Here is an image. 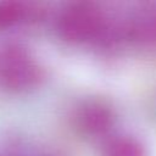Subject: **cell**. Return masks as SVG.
Returning <instances> with one entry per match:
<instances>
[{"label": "cell", "instance_id": "1", "mask_svg": "<svg viewBox=\"0 0 156 156\" xmlns=\"http://www.w3.org/2000/svg\"><path fill=\"white\" fill-rule=\"evenodd\" d=\"M41 72L35 61L21 46L11 45L0 56V80L11 90H24L38 84Z\"/></svg>", "mask_w": 156, "mask_h": 156}, {"label": "cell", "instance_id": "2", "mask_svg": "<svg viewBox=\"0 0 156 156\" xmlns=\"http://www.w3.org/2000/svg\"><path fill=\"white\" fill-rule=\"evenodd\" d=\"M100 29V12L87 4H74L67 7L57 23L60 37L69 43H82L93 39Z\"/></svg>", "mask_w": 156, "mask_h": 156}, {"label": "cell", "instance_id": "3", "mask_svg": "<svg viewBox=\"0 0 156 156\" xmlns=\"http://www.w3.org/2000/svg\"><path fill=\"white\" fill-rule=\"evenodd\" d=\"M76 126L88 135H99L107 132L112 124L113 116L111 110L100 102H87L76 113Z\"/></svg>", "mask_w": 156, "mask_h": 156}, {"label": "cell", "instance_id": "4", "mask_svg": "<svg viewBox=\"0 0 156 156\" xmlns=\"http://www.w3.org/2000/svg\"><path fill=\"white\" fill-rule=\"evenodd\" d=\"M104 156H146L140 141L132 136H117L111 139L104 147Z\"/></svg>", "mask_w": 156, "mask_h": 156}, {"label": "cell", "instance_id": "5", "mask_svg": "<svg viewBox=\"0 0 156 156\" xmlns=\"http://www.w3.org/2000/svg\"><path fill=\"white\" fill-rule=\"evenodd\" d=\"M29 11L30 10L27 9L21 2H0V28H7L23 21V18H26L29 15Z\"/></svg>", "mask_w": 156, "mask_h": 156}, {"label": "cell", "instance_id": "6", "mask_svg": "<svg viewBox=\"0 0 156 156\" xmlns=\"http://www.w3.org/2000/svg\"><path fill=\"white\" fill-rule=\"evenodd\" d=\"M150 32H152V35L154 37H156V20L151 23V27H150V29H149Z\"/></svg>", "mask_w": 156, "mask_h": 156}]
</instances>
